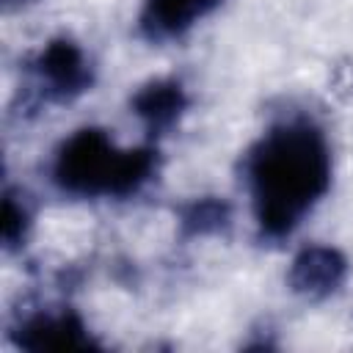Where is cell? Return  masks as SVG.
Returning a JSON list of instances; mask_svg holds the SVG:
<instances>
[{
  "label": "cell",
  "mask_w": 353,
  "mask_h": 353,
  "mask_svg": "<svg viewBox=\"0 0 353 353\" xmlns=\"http://www.w3.org/2000/svg\"><path fill=\"white\" fill-rule=\"evenodd\" d=\"M243 182L259 240L290 237L331 188L325 132L303 116L276 121L243 154Z\"/></svg>",
  "instance_id": "6da1fadb"
},
{
  "label": "cell",
  "mask_w": 353,
  "mask_h": 353,
  "mask_svg": "<svg viewBox=\"0 0 353 353\" xmlns=\"http://www.w3.org/2000/svg\"><path fill=\"white\" fill-rule=\"evenodd\" d=\"M157 146L119 149L99 127L74 130L55 152L52 182L77 199H130L157 174Z\"/></svg>",
  "instance_id": "7a4b0ae2"
},
{
  "label": "cell",
  "mask_w": 353,
  "mask_h": 353,
  "mask_svg": "<svg viewBox=\"0 0 353 353\" xmlns=\"http://www.w3.org/2000/svg\"><path fill=\"white\" fill-rule=\"evenodd\" d=\"M33 77V94L39 102L66 105L91 91L94 66L83 47L69 36L50 39L28 63Z\"/></svg>",
  "instance_id": "3957f363"
},
{
  "label": "cell",
  "mask_w": 353,
  "mask_h": 353,
  "mask_svg": "<svg viewBox=\"0 0 353 353\" xmlns=\"http://www.w3.org/2000/svg\"><path fill=\"white\" fill-rule=\"evenodd\" d=\"M11 339L25 350H99L88 325L74 309L36 312L14 325Z\"/></svg>",
  "instance_id": "277c9868"
},
{
  "label": "cell",
  "mask_w": 353,
  "mask_h": 353,
  "mask_svg": "<svg viewBox=\"0 0 353 353\" xmlns=\"http://www.w3.org/2000/svg\"><path fill=\"white\" fill-rule=\"evenodd\" d=\"M347 279V256L334 245H306L295 254L287 284L303 301H325Z\"/></svg>",
  "instance_id": "5b68a950"
},
{
  "label": "cell",
  "mask_w": 353,
  "mask_h": 353,
  "mask_svg": "<svg viewBox=\"0 0 353 353\" xmlns=\"http://www.w3.org/2000/svg\"><path fill=\"white\" fill-rule=\"evenodd\" d=\"M130 108L138 116V121L143 124V130L152 138H160V135L171 132L182 121V116L190 108V97H188L182 80H176V77H154V80L143 83L132 94Z\"/></svg>",
  "instance_id": "8992f818"
},
{
  "label": "cell",
  "mask_w": 353,
  "mask_h": 353,
  "mask_svg": "<svg viewBox=\"0 0 353 353\" xmlns=\"http://www.w3.org/2000/svg\"><path fill=\"white\" fill-rule=\"evenodd\" d=\"M223 0H143L138 14V33L149 44L182 39L199 19L210 17Z\"/></svg>",
  "instance_id": "52a82bcc"
},
{
  "label": "cell",
  "mask_w": 353,
  "mask_h": 353,
  "mask_svg": "<svg viewBox=\"0 0 353 353\" xmlns=\"http://www.w3.org/2000/svg\"><path fill=\"white\" fill-rule=\"evenodd\" d=\"M176 226L182 240L218 237L232 226V204L221 196H199L179 207Z\"/></svg>",
  "instance_id": "ba28073f"
},
{
  "label": "cell",
  "mask_w": 353,
  "mask_h": 353,
  "mask_svg": "<svg viewBox=\"0 0 353 353\" xmlns=\"http://www.w3.org/2000/svg\"><path fill=\"white\" fill-rule=\"evenodd\" d=\"M28 232H30V210L11 188H6V193H3V215H0L3 248L6 251H19L25 245V240H28Z\"/></svg>",
  "instance_id": "9c48e42d"
},
{
  "label": "cell",
  "mask_w": 353,
  "mask_h": 353,
  "mask_svg": "<svg viewBox=\"0 0 353 353\" xmlns=\"http://www.w3.org/2000/svg\"><path fill=\"white\" fill-rule=\"evenodd\" d=\"M6 6H19V3H25V0H3Z\"/></svg>",
  "instance_id": "30bf717a"
}]
</instances>
